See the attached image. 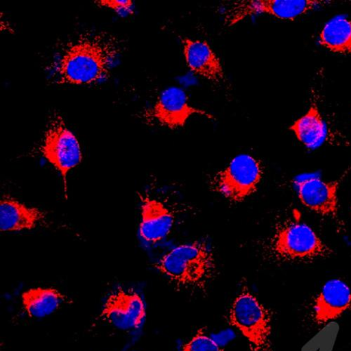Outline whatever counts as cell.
I'll return each instance as SVG.
<instances>
[{"label":"cell","mask_w":351,"mask_h":351,"mask_svg":"<svg viewBox=\"0 0 351 351\" xmlns=\"http://www.w3.org/2000/svg\"><path fill=\"white\" fill-rule=\"evenodd\" d=\"M116 36L86 32L62 44L46 71L56 85H98L106 82L123 52Z\"/></svg>","instance_id":"obj_1"},{"label":"cell","mask_w":351,"mask_h":351,"mask_svg":"<svg viewBox=\"0 0 351 351\" xmlns=\"http://www.w3.org/2000/svg\"><path fill=\"white\" fill-rule=\"evenodd\" d=\"M156 268L178 288L194 290L206 289L216 271L213 250L203 241L173 248Z\"/></svg>","instance_id":"obj_2"},{"label":"cell","mask_w":351,"mask_h":351,"mask_svg":"<svg viewBox=\"0 0 351 351\" xmlns=\"http://www.w3.org/2000/svg\"><path fill=\"white\" fill-rule=\"evenodd\" d=\"M228 321L245 337L251 351H274L271 313L246 286L234 300Z\"/></svg>","instance_id":"obj_3"},{"label":"cell","mask_w":351,"mask_h":351,"mask_svg":"<svg viewBox=\"0 0 351 351\" xmlns=\"http://www.w3.org/2000/svg\"><path fill=\"white\" fill-rule=\"evenodd\" d=\"M268 250L272 256L282 261H313L333 253L309 226L290 221L276 228Z\"/></svg>","instance_id":"obj_4"},{"label":"cell","mask_w":351,"mask_h":351,"mask_svg":"<svg viewBox=\"0 0 351 351\" xmlns=\"http://www.w3.org/2000/svg\"><path fill=\"white\" fill-rule=\"evenodd\" d=\"M41 151L48 162L60 172L68 199L67 175L81 163L82 153L77 138L58 112L49 116Z\"/></svg>","instance_id":"obj_5"},{"label":"cell","mask_w":351,"mask_h":351,"mask_svg":"<svg viewBox=\"0 0 351 351\" xmlns=\"http://www.w3.org/2000/svg\"><path fill=\"white\" fill-rule=\"evenodd\" d=\"M328 3L324 0H239L228 4L224 12V24L230 27L258 14L294 21Z\"/></svg>","instance_id":"obj_6"},{"label":"cell","mask_w":351,"mask_h":351,"mask_svg":"<svg viewBox=\"0 0 351 351\" xmlns=\"http://www.w3.org/2000/svg\"><path fill=\"white\" fill-rule=\"evenodd\" d=\"M262 175L259 161L250 155L241 154L215 176L211 186L228 200L239 202L256 191Z\"/></svg>","instance_id":"obj_7"},{"label":"cell","mask_w":351,"mask_h":351,"mask_svg":"<svg viewBox=\"0 0 351 351\" xmlns=\"http://www.w3.org/2000/svg\"><path fill=\"white\" fill-rule=\"evenodd\" d=\"M345 173L340 179L326 182L317 173H302L294 179L293 185L300 202L311 211L338 220V191Z\"/></svg>","instance_id":"obj_8"},{"label":"cell","mask_w":351,"mask_h":351,"mask_svg":"<svg viewBox=\"0 0 351 351\" xmlns=\"http://www.w3.org/2000/svg\"><path fill=\"white\" fill-rule=\"evenodd\" d=\"M146 317L142 297L134 290L119 288L108 296L99 318L112 328L122 332L140 330Z\"/></svg>","instance_id":"obj_9"},{"label":"cell","mask_w":351,"mask_h":351,"mask_svg":"<svg viewBox=\"0 0 351 351\" xmlns=\"http://www.w3.org/2000/svg\"><path fill=\"white\" fill-rule=\"evenodd\" d=\"M194 114L214 119L208 112L192 107L186 92L181 88L169 86L161 93L154 106L146 110L143 116L146 120L155 121L161 126L176 130L184 127Z\"/></svg>","instance_id":"obj_10"},{"label":"cell","mask_w":351,"mask_h":351,"mask_svg":"<svg viewBox=\"0 0 351 351\" xmlns=\"http://www.w3.org/2000/svg\"><path fill=\"white\" fill-rule=\"evenodd\" d=\"M351 307V289L344 281L331 279L322 287L313 305V319L323 325L337 319Z\"/></svg>","instance_id":"obj_11"},{"label":"cell","mask_w":351,"mask_h":351,"mask_svg":"<svg viewBox=\"0 0 351 351\" xmlns=\"http://www.w3.org/2000/svg\"><path fill=\"white\" fill-rule=\"evenodd\" d=\"M139 197L141 199L139 237L147 243L160 242L170 233L174 216L162 202L149 196L139 195Z\"/></svg>","instance_id":"obj_12"},{"label":"cell","mask_w":351,"mask_h":351,"mask_svg":"<svg viewBox=\"0 0 351 351\" xmlns=\"http://www.w3.org/2000/svg\"><path fill=\"white\" fill-rule=\"evenodd\" d=\"M184 55L189 69L215 84L226 82L220 58L206 41L183 38Z\"/></svg>","instance_id":"obj_13"},{"label":"cell","mask_w":351,"mask_h":351,"mask_svg":"<svg viewBox=\"0 0 351 351\" xmlns=\"http://www.w3.org/2000/svg\"><path fill=\"white\" fill-rule=\"evenodd\" d=\"M45 217V213L40 210L29 208L10 197H4L0 202V230L2 232L34 229Z\"/></svg>","instance_id":"obj_14"},{"label":"cell","mask_w":351,"mask_h":351,"mask_svg":"<svg viewBox=\"0 0 351 351\" xmlns=\"http://www.w3.org/2000/svg\"><path fill=\"white\" fill-rule=\"evenodd\" d=\"M306 148L315 150L328 142L330 132L315 100L307 112L289 127Z\"/></svg>","instance_id":"obj_15"},{"label":"cell","mask_w":351,"mask_h":351,"mask_svg":"<svg viewBox=\"0 0 351 351\" xmlns=\"http://www.w3.org/2000/svg\"><path fill=\"white\" fill-rule=\"evenodd\" d=\"M21 302L29 317L41 319L62 308L68 302V298L56 289L36 287L23 292Z\"/></svg>","instance_id":"obj_16"},{"label":"cell","mask_w":351,"mask_h":351,"mask_svg":"<svg viewBox=\"0 0 351 351\" xmlns=\"http://www.w3.org/2000/svg\"><path fill=\"white\" fill-rule=\"evenodd\" d=\"M319 44L339 54H351V21L337 16L328 21L321 31Z\"/></svg>","instance_id":"obj_17"},{"label":"cell","mask_w":351,"mask_h":351,"mask_svg":"<svg viewBox=\"0 0 351 351\" xmlns=\"http://www.w3.org/2000/svg\"><path fill=\"white\" fill-rule=\"evenodd\" d=\"M182 351H222L221 346L202 329L184 345Z\"/></svg>","instance_id":"obj_18"},{"label":"cell","mask_w":351,"mask_h":351,"mask_svg":"<svg viewBox=\"0 0 351 351\" xmlns=\"http://www.w3.org/2000/svg\"><path fill=\"white\" fill-rule=\"evenodd\" d=\"M99 7L108 8L121 16H128L134 13V3L131 0L125 1H112V0H101L96 1Z\"/></svg>","instance_id":"obj_19"}]
</instances>
